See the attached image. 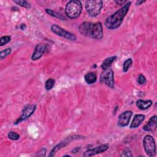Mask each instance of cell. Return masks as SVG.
<instances>
[{
  "label": "cell",
  "instance_id": "obj_3",
  "mask_svg": "<svg viewBox=\"0 0 157 157\" xmlns=\"http://www.w3.org/2000/svg\"><path fill=\"white\" fill-rule=\"evenodd\" d=\"M103 6V2L101 0H90L86 1L85 2V9L90 17H95L98 16Z\"/></svg>",
  "mask_w": 157,
  "mask_h": 157
},
{
  "label": "cell",
  "instance_id": "obj_9",
  "mask_svg": "<svg viewBox=\"0 0 157 157\" xmlns=\"http://www.w3.org/2000/svg\"><path fill=\"white\" fill-rule=\"evenodd\" d=\"M48 45L45 43H40L36 45L33 53L31 56L33 61H36L41 58L48 51Z\"/></svg>",
  "mask_w": 157,
  "mask_h": 157
},
{
  "label": "cell",
  "instance_id": "obj_7",
  "mask_svg": "<svg viewBox=\"0 0 157 157\" xmlns=\"http://www.w3.org/2000/svg\"><path fill=\"white\" fill-rule=\"evenodd\" d=\"M50 28L54 34H56L57 36H61L62 37H64L71 40H75L77 39V37L74 34L62 28L58 25H56V24L52 25Z\"/></svg>",
  "mask_w": 157,
  "mask_h": 157
},
{
  "label": "cell",
  "instance_id": "obj_24",
  "mask_svg": "<svg viewBox=\"0 0 157 157\" xmlns=\"http://www.w3.org/2000/svg\"><path fill=\"white\" fill-rule=\"evenodd\" d=\"M11 53V48H7L5 50H3L0 52V58L1 59H3L6 57H7L10 53Z\"/></svg>",
  "mask_w": 157,
  "mask_h": 157
},
{
  "label": "cell",
  "instance_id": "obj_28",
  "mask_svg": "<svg viewBox=\"0 0 157 157\" xmlns=\"http://www.w3.org/2000/svg\"><path fill=\"white\" fill-rule=\"evenodd\" d=\"M46 151H47V150H46V149L45 148H42L36 155V156H45V155H46Z\"/></svg>",
  "mask_w": 157,
  "mask_h": 157
},
{
  "label": "cell",
  "instance_id": "obj_27",
  "mask_svg": "<svg viewBox=\"0 0 157 157\" xmlns=\"http://www.w3.org/2000/svg\"><path fill=\"white\" fill-rule=\"evenodd\" d=\"M121 156H132V154L131 151L129 149H126L124 150L122 153L120 155Z\"/></svg>",
  "mask_w": 157,
  "mask_h": 157
},
{
  "label": "cell",
  "instance_id": "obj_29",
  "mask_svg": "<svg viewBox=\"0 0 157 157\" xmlns=\"http://www.w3.org/2000/svg\"><path fill=\"white\" fill-rule=\"evenodd\" d=\"M128 1L124 0H118V1H115V2H116L117 4H119V5H123L124 4V3H126Z\"/></svg>",
  "mask_w": 157,
  "mask_h": 157
},
{
  "label": "cell",
  "instance_id": "obj_23",
  "mask_svg": "<svg viewBox=\"0 0 157 157\" xmlns=\"http://www.w3.org/2000/svg\"><path fill=\"white\" fill-rule=\"evenodd\" d=\"M11 40V37L9 36H4L0 38V46H3L9 43Z\"/></svg>",
  "mask_w": 157,
  "mask_h": 157
},
{
  "label": "cell",
  "instance_id": "obj_22",
  "mask_svg": "<svg viewBox=\"0 0 157 157\" xmlns=\"http://www.w3.org/2000/svg\"><path fill=\"white\" fill-rule=\"evenodd\" d=\"M13 2L17 4V5L25 7V8H27L29 9L31 7V4L27 1H24V0H15L13 1Z\"/></svg>",
  "mask_w": 157,
  "mask_h": 157
},
{
  "label": "cell",
  "instance_id": "obj_14",
  "mask_svg": "<svg viewBox=\"0 0 157 157\" xmlns=\"http://www.w3.org/2000/svg\"><path fill=\"white\" fill-rule=\"evenodd\" d=\"M145 118V117L143 114H137L134 115L133 120L130 124V128L134 129L139 127L140 125V124L144 121Z\"/></svg>",
  "mask_w": 157,
  "mask_h": 157
},
{
  "label": "cell",
  "instance_id": "obj_21",
  "mask_svg": "<svg viewBox=\"0 0 157 157\" xmlns=\"http://www.w3.org/2000/svg\"><path fill=\"white\" fill-rule=\"evenodd\" d=\"M55 80L53 78H48L45 82V89L48 91L52 90L55 85Z\"/></svg>",
  "mask_w": 157,
  "mask_h": 157
},
{
  "label": "cell",
  "instance_id": "obj_1",
  "mask_svg": "<svg viewBox=\"0 0 157 157\" xmlns=\"http://www.w3.org/2000/svg\"><path fill=\"white\" fill-rule=\"evenodd\" d=\"M131 4V2L128 1L121 8L107 17L104 23L105 27L109 29H115L118 28L121 25Z\"/></svg>",
  "mask_w": 157,
  "mask_h": 157
},
{
  "label": "cell",
  "instance_id": "obj_12",
  "mask_svg": "<svg viewBox=\"0 0 157 157\" xmlns=\"http://www.w3.org/2000/svg\"><path fill=\"white\" fill-rule=\"evenodd\" d=\"M108 148H109L108 144H103L98 147H96L95 148L86 150L82 155L83 156H91L99 153H104L105 151H107Z\"/></svg>",
  "mask_w": 157,
  "mask_h": 157
},
{
  "label": "cell",
  "instance_id": "obj_8",
  "mask_svg": "<svg viewBox=\"0 0 157 157\" xmlns=\"http://www.w3.org/2000/svg\"><path fill=\"white\" fill-rule=\"evenodd\" d=\"M36 109V105L34 104H28L25 106L23 108L21 116L14 122V124H17L23 121L28 119L35 112Z\"/></svg>",
  "mask_w": 157,
  "mask_h": 157
},
{
  "label": "cell",
  "instance_id": "obj_17",
  "mask_svg": "<svg viewBox=\"0 0 157 157\" xmlns=\"http://www.w3.org/2000/svg\"><path fill=\"white\" fill-rule=\"evenodd\" d=\"M117 59V56H110L108 57L107 58H105L103 62L101 64V68L102 69V70H105L109 68L110 67L112 63Z\"/></svg>",
  "mask_w": 157,
  "mask_h": 157
},
{
  "label": "cell",
  "instance_id": "obj_2",
  "mask_svg": "<svg viewBox=\"0 0 157 157\" xmlns=\"http://www.w3.org/2000/svg\"><path fill=\"white\" fill-rule=\"evenodd\" d=\"M82 4L80 1L72 0L69 1L65 7V13L71 19L78 18L82 12Z\"/></svg>",
  "mask_w": 157,
  "mask_h": 157
},
{
  "label": "cell",
  "instance_id": "obj_32",
  "mask_svg": "<svg viewBox=\"0 0 157 157\" xmlns=\"http://www.w3.org/2000/svg\"><path fill=\"white\" fill-rule=\"evenodd\" d=\"M25 28H26L25 24H21V25H20V28H21L22 30H24V29H25Z\"/></svg>",
  "mask_w": 157,
  "mask_h": 157
},
{
  "label": "cell",
  "instance_id": "obj_6",
  "mask_svg": "<svg viewBox=\"0 0 157 157\" xmlns=\"http://www.w3.org/2000/svg\"><path fill=\"white\" fill-rule=\"evenodd\" d=\"M88 36L95 39H101L103 37V28L101 22L91 24L89 28Z\"/></svg>",
  "mask_w": 157,
  "mask_h": 157
},
{
  "label": "cell",
  "instance_id": "obj_16",
  "mask_svg": "<svg viewBox=\"0 0 157 157\" xmlns=\"http://www.w3.org/2000/svg\"><path fill=\"white\" fill-rule=\"evenodd\" d=\"M91 24V23L88 22V21H85V22L82 23L78 26L79 33L82 36H88V31H89V28L90 27Z\"/></svg>",
  "mask_w": 157,
  "mask_h": 157
},
{
  "label": "cell",
  "instance_id": "obj_10",
  "mask_svg": "<svg viewBox=\"0 0 157 157\" xmlns=\"http://www.w3.org/2000/svg\"><path fill=\"white\" fill-rule=\"evenodd\" d=\"M79 136H70V137H68L67 138H66L63 141L59 142V144H58L57 145H56L53 148V149L51 150L50 154H49V156H53L56 152L58 150H59L60 149H61L62 148L66 147L67 145H68L70 142H71L72 140L74 139H79Z\"/></svg>",
  "mask_w": 157,
  "mask_h": 157
},
{
  "label": "cell",
  "instance_id": "obj_25",
  "mask_svg": "<svg viewBox=\"0 0 157 157\" xmlns=\"http://www.w3.org/2000/svg\"><path fill=\"white\" fill-rule=\"evenodd\" d=\"M8 137L11 139V140H17L20 139V135L15 132H13V131H10L8 133Z\"/></svg>",
  "mask_w": 157,
  "mask_h": 157
},
{
  "label": "cell",
  "instance_id": "obj_15",
  "mask_svg": "<svg viewBox=\"0 0 157 157\" xmlns=\"http://www.w3.org/2000/svg\"><path fill=\"white\" fill-rule=\"evenodd\" d=\"M153 102L151 100H142L139 99L136 101V106L140 110H147L152 105Z\"/></svg>",
  "mask_w": 157,
  "mask_h": 157
},
{
  "label": "cell",
  "instance_id": "obj_31",
  "mask_svg": "<svg viewBox=\"0 0 157 157\" xmlns=\"http://www.w3.org/2000/svg\"><path fill=\"white\" fill-rule=\"evenodd\" d=\"M145 2V1H137L136 2V5H140L141 4H142V3Z\"/></svg>",
  "mask_w": 157,
  "mask_h": 157
},
{
  "label": "cell",
  "instance_id": "obj_18",
  "mask_svg": "<svg viewBox=\"0 0 157 157\" xmlns=\"http://www.w3.org/2000/svg\"><path fill=\"white\" fill-rule=\"evenodd\" d=\"M84 78H85V82L88 84L91 85V84L94 83L96 82V80H97V75H96L95 72H90L86 73L85 75Z\"/></svg>",
  "mask_w": 157,
  "mask_h": 157
},
{
  "label": "cell",
  "instance_id": "obj_4",
  "mask_svg": "<svg viewBox=\"0 0 157 157\" xmlns=\"http://www.w3.org/2000/svg\"><path fill=\"white\" fill-rule=\"evenodd\" d=\"M143 146L146 154L150 157L156 155V144L154 138L150 134L146 135L143 139Z\"/></svg>",
  "mask_w": 157,
  "mask_h": 157
},
{
  "label": "cell",
  "instance_id": "obj_30",
  "mask_svg": "<svg viewBox=\"0 0 157 157\" xmlns=\"http://www.w3.org/2000/svg\"><path fill=\"white\" fill-rule=\"evenodd\" d=\"M80 150V147H75V148H74L72 150V153H77V152H78Z\"/></svg>",
  "mask_w": 157,
  "mask_h": 157
},
{
  "label": "cell",
  "instance_id": "obj_19",
  "mask_svg": "<svg viewBox=\"0 0 157 157\" xmlns=\"http://www.w3.org/2000/svg\"><path fill=\"white\" fill-rule=\"evenodd\" d=\"M45 12L48 14H49L50 15H51L52 17H56L57 18H59L60 20H66V18L64 16H63L61 14H60V13H59L58 12H56L52 10V9H45Z\"/></svg>",
  "mask_w": 157,
  "mask_h": 157
},
{
  "label": "cell",
  "instance_id": "obj_26",
  "mask_svg": "<svg viewBox=\"0 0 157 157\" xmlns=\"http://www.w3.org/2000/svg\"><path fill=\"white\" fill-rule=\"evenodd\" d=\"M146 78L145 77V76L142 74H140L139 75V76L137 77V82L140 85H143L144 83H146Z\"/></svg>",
  "mask_w": 157,
  "mask_h": 157
},
{
  "label": "cell",
  "instance_id": "obj_11",
  "mask_svg": "<svg viewBox=\"0 0 157 157\" xmlns=\"http://www.w3.org/2000/svg\"><path fill=\"white\" fill-rule=\"evenodd\" d=\"M133 112L130 110L125 111L121 113L118 118V125L120 127H125L128 126L132 115Z\"/></svg>",
  "mask_w": 157,
  "mask_h": 157
},
{
  "label": "cell",
  "instance_id": "obj_13",
  "mask_svg": "<svg viewBox=\"0 0 157 157\" xmlns=\"http://www.w3.org/2000/svg\"><path fill=\"white\" fill-rule=\"evenodd\" d=\"M157 126V117L154 115L151 117L148 123L143 127V129L145 131H152L156 128Z\"/></svg>",
  "mask_w": 157,
  "mask_h": 157
},
{
  "label": "cell",
  "instance_id": "obj_5",
  "mask_svg": "<svg viewBox=\"0 0 157 157\" xmlns=\"http://www.w3.org/2000/svg\"><path fill=\"white\" fill-rule=\"evenodd\" d=\"M100 82L105 84L110 88H114V79H113V71L110 67L107 69L103 70L99 77Z\"/></svg>",
  "mask_w": 157,
  "mask_h": 157
},
{
  "label": "cell",
  "instance_id": "obj_20",
  "mask_svg": "<svg viewBox=\"0 0 157 157\" xmlns=\"http://www.w3.org/2000/svg\"><path fill=\"white\" fill-rule=\"evenodd\" d=\"M132 59L131 58L127 59L125 60L123 64V71L124 72H128L129 67L132 66Z\"/></svg>",
  "mask_w": 157,
  "mask_h": 157
}]
</instances>
